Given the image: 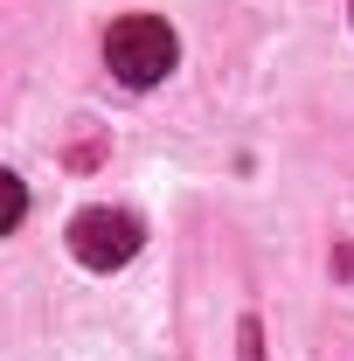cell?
<instances>
[{
	"instance_id": "3",
	"label": "cell",
	"mask_w": 354,
	"mask_h": 361,
	"mask_svg": "<svg viewBox=\"0 0 354 361\" xmlns=\"http://www.w3.org/2000/svg\"><path fill=\"white\" fill-rule=\"evenodd\" d=\"M21 216H28V195H21V180L7 174V229H21Z\"/></svg>"
},
{
	"instance_id": "1",
	"label": "cell",
	"mask_w": 354,
	"mask_h": 361,
	"mask_svg": "<svg viewBox=\"0 0 354 361\" xmlns=\"http://www.w3.org/2000/svg\"><path fill=\"white\" fill-rule=\"evenodd\" d=\"M104 63H111L118 84L153 90L181 63V42H174V28H167L160 14H126V21H111V35H104Z\"/></svg>"
},
{
	"instance_id": "2",
	"label": "cell",
	"mask_w": 354,
	"mask_h": 361,
	"mask_svg": "<svg viewBox=\"0 0 354 361\" xmlns=\"http://www.w3.org/2000/svg\"><path fill=\"white\" fill-rule=\"evenodd\" d=\"M139 243H146V229H139V216H126V209H84V216L70 223V250H77V264H90V271L133 264Z\"/></svg>"
}]
</instances>
